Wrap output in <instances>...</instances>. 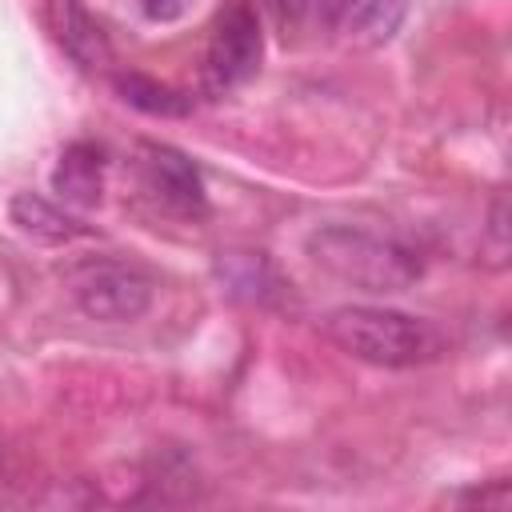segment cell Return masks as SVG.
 Returning a JSON list of instances; mask_svg holds the SVG:
<instances>
[{"label":"cell","mask_w":512,"mask_h":512,"mask_svg":"<svg viewBox=\"0 0 512 512\" xmlns=\"http://www.w3.org/2000/svg\"><path fill=\"white\" fill-rule=\"evenodd\" d=\"M304 248L320 272L368 296L404 292L424 276V256L412 244L356 224H320L308 232Z\"/></svg>","instance_id":"cell-1"},{"label":"cell","mask_w":512,"mask_h":512,"mask_svg":"<svg viewBox=\"0 0 512 512\" xmlns=\"http://www.w3.org/2000/svg\"><path fill=\"white\" fill-rule=\"evenodd\" d=\"M324 336L352 360L372 368H424L448 352L444 332L388 304H344L324 320Z\"/></svg>","instance_id":"cell-2"},{"label":"cell","mask_w":512,"mask_h":512,"mask_svg":"<svg viewBox=\"0 0 512 512\" xmlns=\"http://www.w3.org/2000/svg\"><path fill=\"white\" fill-rule=\"evenodd\" d=\"M260 56H264V32L256 20V8L248 0H232L228 8H220L204 48V68H200L204 92L208 96L236 92L260 72Z\"/></svg>","instance_id":"cell-3"},{"label":"cell","mask_w":512,"mask_h":512,"mask_svg":"<svg viewBox=\"0 0 512 512\" xmlns=\"http://www.w3.org/2000/svg\"><path fill=\"white\" fill-rule=\"evenodd\" d=\"M68 284L76 308L96 324H132L152 308V280L120 260H88Z\"/></svg>","instance_id":"cell-4"},{"label":"cell","mask_w":512,"mask_h":512,"mask_svg":"<svg viewBox=\"0 0 512 512\" xmlns=\"http://www.w3.org/2000/svg\"><path fill=\"white\" fill-rule=\"evenodd\" d=\"M136 176L140 188L172 216H204L208 200H204V180L196 172V164L168 148V144H140L136 152Z\"/></svg>","instance_id":"cell-5"},{"label":"cell","mask_w":512,"mask_h":512,"mask_svg":"<svg viewBox=\"0 0 512 512\" xmlns=\"http://www.w3.org/2000/svg\"><path fill=\"white\" fill-rule=\"evenodd\" d=\"M44 24L56 48L84 72H104L112 64V44L104 24L88 12L84 0H44Z\"/></svg>","instance_id":"cell-6"},{"label":"cell","mask_w":512,"mask_h":512,"mask_svg":"<svg viewBox=\"0 0 512 512\" xmlns=\"http://www.w3.org/2000/svg\"><path fill=\"white\" fill-rule=\"evenodd\" d=\"M104 176H108L104 148L92 140H72L52 168V192L60 204L96 208L104 200Z\"/></svg>","instance_id":"cell-7"},{"label":"cell","mask_w":512,"mask_h":512,"mask_svg":"<svg viewBox=\"0 0 512 512\" xmlns=\"http://www.w3.org/2000/svg\"><path fill=\"white\" fill-rule=\"evenodd\" d=\"M8 220L24 236H32L40 244H72V240L88 236V224L84 220H76L72 212H64L56 200H48L40 192H16L8 200Z\"/></svg>","instance_id":"cell-8"},{"label":"cell","mask_w":512,"mask_h":512,"mask_svg":"<svg viewBox=\"0 0 512 512\" xmlns=\"http://www.w3.org/2000/svg\"><path fill=\"white\" fill-rule=\"evenodd\" d=\"M404 12H408V0H340L336 28L356 44H384L396 36Z\"/></svg>","instance_id":"cell-9"},{"label":"cell","mask_w":512,"mask_h":512,"mask_svg":"<svg viewBox=\"0 0 512 512\" xmlns=\"http://www.w3.org/2000/svg\"><path fill=\"white\" fill-rule=\"evenodd\" d=\"M116 92H120L132 108H140V112H148V116H184V112L192 108V100H188L184 92H176V88H168V84H160V80H152V76H140V72L116 76Z\"/></svg>","instance_id":"cell-10"},{"label":"cell","mask_w":512,"mask_h":512,"mask_svg":"<svg viewBox=\"0 0 512 512\" xmlns=\"http://www.w3.org/2000/svg\"><path fill=\"white\" fill-rule=\"evenodd\" d=\"M136 8H140V16L152 20V24H172V20L188 8V0H136Z\"/></svg>","instance_id":"cell-11"},{"label":"cell","mask_w":512,"mask_h":512,"mask_svg":"<svg viewBox=\"0 0 512 512\" xmlns=\"http://www.w3.org/2000/svg\"><path fill=\"white\" fill-rule=\"evenodd\" d=\"M488 232H492V240H496V252L504 256L508 252V228H504V200L496 196V204H492V224H488Z\"/></svg>","instance_id":"cell-12"}]
</instances>
